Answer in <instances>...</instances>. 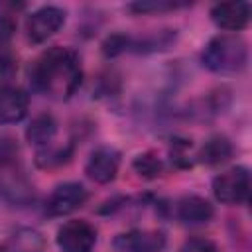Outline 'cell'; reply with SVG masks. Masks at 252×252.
<instances>
[{"label":"cell","instance_id":"1","mask_svg":"<svg viewBox=\"0 0 252 252\" xmlns=\"http://www.w3.org/2000/svg\"><path fill=\"white\" fill-rule=\"evenodd\" d=\"M37 91L55 100H67L81 85L83 71L79 55L69 47H51L43 51L30 69Z\"/></svg>","mask_w":252,"mask_h":252},{"label":"cell","instance_id":"2","mask_svg":"<svg viewBox=\"0 0 252 252\" xmlns=\"http://www.w3.org/2000/svg\"><path fill=\"white\" fill-rule=\"evenodd\" d=\"M201 61L213 73L234 75L248 63V45L236 33H219L205 45Z\"/></svg>","mask_w":252,"mask_h":252},{"label":"cell","instance_id":"3","mask_svg":"<svg viewBox=\"0 0 252 252\" xmlns=\"http://www.w3.org/2000/svg\"><path fill=\"white\" fill-rule=\"evenodd\" d=\"M213 193L224 205H242L250 193V173L246 167H230L213 179Z\"/></svg>","mask_w":252,"mask_h":252},{"label":"cell","instance_id":"4","mask_svg":"<svg viewBox=\"0 0 252 252\" xmlns=\"http://www.w3.org/2000/svg\"><path fill=\"white\" fill-rule=\"evenodd\" d=\"M65 24V10L59 6H41L26 20V37L30 43H43Z\"/></svg>","mask_w":252,"mask_h":252},{"label":"cell","instance_id":"5","mask_svg":"<svg viewBox=\"0 0 252 252\" xmlns=\"http://www.w3.org/2000/svg\"><path fill=\"white\" fill-rule=\"evenodd\" d=\"M89 199V193L87 189L77 183V181H67V183H61L57 185L47 201H45V213L49 217H65V215H71L73 211L81 209Z\"/></svg>","mask_w":252,"mask_h":252},{"label":"cell","instance_id":"6","mask_svg":"<svg viewBox=\"0 0 252 252\" xmlns=\"http://www.w3.org/2000/svg\"><path fill=\"white\" fill-rule=\"evenodd\" d=\"M96 244V230L87 220H67L57 230V246L63 252H91Z\"/></svg>","mask_w":252,"mask_h":252},{"label":"cell","instance_id":"7","mask_svg":"<svg viewBox=\"0 0 252 252\" xmlns=\"http://www.w3.org/2000/svg\"><path fill=\"white\" fill-rule=\"evenodd\" d=\"M116 252H161L165 234L161 230H128L112 240Z\"/></svg>","mask_w":252,"mask_h":252},{"label":"cell","instance_id":"8","mask_svg":"<svg viewBox=\"0 0 252 252\" xmlns=\"http://www.w3.org/2000/svg\"><path fill=\"white\" fill-rule=\"evenodd\" d=\"M252 8L248 2H220L211 8V20L219 30L224 32H240L250 22Z\"/></svg>","mask_w":252,"mask_h":252},{"label":"cell","instance_id":"9","mask_svg":"<svg viewBox=\"0 0 252 252\" xmlns=\"http://www.w3.org/2000/svg\"><path fill=\"white\" fill-rule=\"evenodd\" d=\"M118 167H120V156L116 150L112 148H96L87 163H85V173L89 179H93L94 183H110L116 179V173H118Z\"/></svg>","mask_w":252,"mask_h":252},{"label":"cell","instance_id":"10","mask_svg":"<svg viewBox=\"0 0 252 252\" xmlns=\"http://www.w3.org/2000/svg\"><path fill=\"white\" fill-rule=\"evenodd\" d=\"M175 215L183 224L189 226H199V224H207L213 220L215 217V207L199 195H185L177 201L175 207Z\"/></svg>","mask_w":252,"mask_h":252},{"label":"cell","instance_id":"11","mask_svg":"<svg viewBox=\"0 0 252 252\" xmlns=\"http://www.w3.org/2000/svg\"><path fill=\"white\" fill-rule=\"evenodd\" d=\"M30 108V96L20 87H8L0 91V122L16 124L26 118Z\"/></svg>","mask_w":252,"mask_h":252},{"label":"cell","instance_id":"12","mask_svg":"<svg viewBox=\"0 0 252 252\" xmlns=\"http://www.w3.org/2000/svg\"><path fill=\"white\" fill-rule=\"evenodd\" d=\"M45 240L33 228H20L10 236L6 244L0 246V252H43Z\"/></svg>","mask_w":252,"mask_h":252},{"label":"cell","instance_id":"13","mask_svg":"<svg viewBox=\"0 0 252 252\" xmlns=\"http://www.w3.org/2000/svg\"><path fill=\"white\" fill-rule=\"evenodd\" d=\"M232 144L224 136H211L199 150V159L207 165H220L230 159L232 156Z\"/></svg>","mask_w":252,"mask_h":252},{"label":"cell","instance_id":"14","mask_svg":"<svg viewBox=\"0 0 252 252\" xmlns=\"http://www.w3.org/2000/svg\"><path fill=\"white\" fill-rule=\"evenodd\" d=\"M57 134V122L51 114L35 116L26 128V140L35 146H47Z\"/></svg>","mask_w":252,"mask_h":252},{"label":"cell","instance_id":"15","mask_svg":"<svg viewBox=\"0 0 252 252\" xmlns=\"http://www.w3.org/2000/svg\"><path fill=\"white\" fill-rule=\"evenodd\" d=\"M132 167H134V171H136L140 177H144V179H156V177H159V175L163 173V163H161V159H159L156 154H152V152H146V154L136 156L134 161H132Z\"/></svg>","mask_w":252,"mask_h":252},{"label":"cell","instance_id":"16","mask_svg":"<svg viewBox=\"0 0 252 252\" xmlns=\"http://www.w3.org/2000/svg\"><path fill=\"white\" fill-rule=\"evenodd\" d=\"M69 158V152L63 150V148H45L43 152L37 154V165L39 167H55V165H61L65 163Z\"/></svg>","mask_w":252,"mask_h":252},{"label":"cell","instance_id":"17","mask_svg":"<svg viewBox=\"0 0 252 252\" xmlns=\"http://www.w3.org/2000/svg\"><path fill=\"white\" fill-rule=\"evenodd\" d=\"M179 252H219V246L205 236H193L181 244Z\"/></svg>","mask_w":252,"mask_h":252},{"label":"cell","instance_id":"18","mask_svg":"<svg viewBox=\"0 0 252 252\" xmlns=\"http://www.w3.org/2000/svg\"><path fill=\"white\" fill-rule=\"evenodd\" d=\"M183 4L177 2H134L128 8L138 12V14H148V12H163V10H175Z\"/></svg>","mask_w":252,"mask_h":252},{"label":"cell","instance_id":"19","mask_svg":"<svg viewBox=\"0 0 252 252\" xmlns=\"http://www.w3.org/2000/svg\"><path fill=\"white\" fill-rule=\"evenodd\" d=\"M14 30H16V26H14L12 18L0 16V47H4L10 41V37L14 35Z\"/></svg>","mask_w":252,"mask_h":252}]
</instances>
